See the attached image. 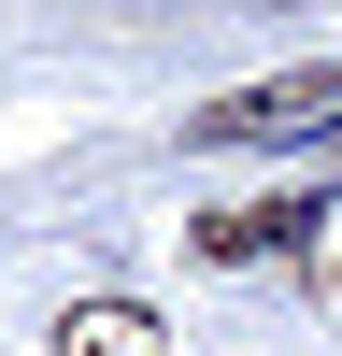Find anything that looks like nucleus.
I'll return each instance as SVG.
<instances>
[{
  "label": "nucleus",
  "instance_id": "2",
  "mask_svg": "<svg viewBox=\"0 0 342 356\" xmlns=\"http://www.w3.org/2000/svg\"><path fill=\"white\" fill-rule=\"evenodd\" d=\"M57 356H171V328L142 300H72L57 314Z\"/></svg>",
  "mask_w": 342,
  "mask_h": 356
},
{
  "label": "nucleus",
  "instance_id": "3",
  "mask_svg": "<svg viewBox=\"0 0 342 356\" xmlns=\"http://www.w3.org/2000/svg\"><path fill=\"white\" fill-rule=\"evenodd\" d=\"M328 157H342V129H328Z\"/></svg>",
  "mask_w": 342,
  "mask_h": 356
},
{
  "label": "nucleus",
  "instance_id": "1",
  "mask_svg": "<svg viewBox=\"0 0 342 356\" xmlns=\"http://www.w3.org/2000/svg\"><path fill=\"white\" fill-rule=\"evenodd\" d=\"M328 100H342L328 72H285V86H243V100H214V114H200V143H243V129H314Z\"/></svg>",
  "mask_w": 342,
  "mask_h": 356
}]
</instances>
